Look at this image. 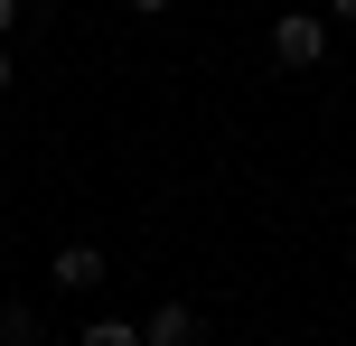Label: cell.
Returning <instances> with one entry per match:
<instances>
[{
    "instance_id": "obj_1",
    "label": "cell",
    "mask_w": 356,
    "mask_h": 346,
    "mask_svg": "<svg viewBox=\"0 0 356 346\" xmlns=\"http://www.w3.org/2000/svg\"><path fill=\"white\" fill-rule=\"evenodd\" d=\"M272 56H282V66H319V56H328V19L282 10V28H272Z\"/></svg>"
},
{
    "instance_id": "obj_2",
    "label": "cell",
    "mask_w": 356,
    "mask_h": 346,
    "mask_svg": "<svg viewBox=\"0 0 356 346\" xmlns=\"http://www.w3.org/2000/svg\"><path fill=\"white\" fill-rule=\"evenodd\" d=\"M141 346H207V318H197L188 300H160V309L141 318Z\"/></svg>"
},
{
    "instance_id": "obj_3",
    "label": "cell",
    "mask_w": 356,
    "mask_h": 346,
    "mask_svg": "<svg viewBox=\"0 0 356 346\" xmlns=\"http://www.w3.org/2000/svg\"><path fill=\"white\" fill-rule=\"evenodd\" d=\"M104 272H113V262L94 253V243H66V253H56V291H94Z\"/></svg>"
},
{
    "instance_id": "obj_4",
    "label": "cell",
    "mask_w": 356,
    "mask_h": 346,
    "mask_svg": "<svg viewBox=\"0 0 356 346\" xmlns=\"http://www.w3.org/2000/svg\"><path fill=\"white\" fill-rule=\"evenodd\" d=\"M0 346H38V318L19 309V300H10V309H0Z\"/></svg>"
},
{
    "instance_id": "obj_5",
    "label": "cell",
    "mask_w": 356,
    "mask_h": 346,
    "mask_svg": "<svg viewBox=\"0 0 356 346\" xmlns=\"http://www.w3.org/2000/svg\"><path fill=\"white\" fill-rule=\"evenodd\" d=\"M85 346H141V328H131V318H94Z\"/></svg>"
},
{
    "instance_id": "obj_6",
    "label": "cell",
    "mask_w": 356,
    "mask_h": 346,
    "mask_svg": "<svg viewBox=\"0 0 356 346\" xmlns=\"http://www.w3.org/2000/svg\"><path fill=\"white\" fill-rule=\"evenodd\" d=\"M131 10H141V19H160V10H169V0H131Z\"/></svg>"
},
{
    "instance_id": "obj_7",
    "label": "cell",
    "mask_w": 356,
    "mask_h": 346,
    "mask_svg": "<svg viewBox=\"0 0 356 346\" xmlns=\"http://www.w3.org/2000/svg\"><path fill=\"white\" fill-rule=\"evenodd\" d=\"M328 19H356V0H328Z\"/></svg>"
},
{
    "instance_id": "obj_8",
    "label": "cell",
    "mask_w": 356,
    "mask_h": 346,
    "mask_svg": "<svg viewBox=\"0 0 356 346\" xmlns=\"http://www.w3.org/2000/svg\"><path fill=\"white\" fill-rule=\"evenodd\" d=\"M10 19H19V0H0V28H10Z\"/></svg>"
},
{
    "instance_id": "obj_9",
    "label": "cell",
    "mask_w": 356,
    "mask_h": 346,
    "mask_svg": "<svg viewBox=\"0 0 356 346\" xmlns=\"http://www.w3.org/2000/svg\"><path fill=\"white\" fill-rule=\"evenodd\" d=\"M0 94H10V56H0Z\"/></svg>"
}]
</instances>
